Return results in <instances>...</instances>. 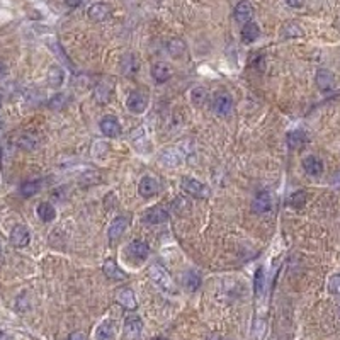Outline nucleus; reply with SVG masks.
Segmentation results:
<instances>
[{"label": "nucleus", "mask_w": 340, "mask_h": 340, "mask_svg": "<svg viewBox=\"0 0 340 340\" xmlns=\"http://www.w3.org/2000/svg\"><path fill=\"white\" fill-rule=\"evenodd\" d=\"M148 274H150V279L153 281V283L158 286L163 293L176 294L177 289H176V284H174L172 277H170V274L163 269L162 266H160V264H153V266H150Z\"/></svg>", "instance_id": "f257e3e1"}, {"label": "nucleus", "mask_w": 340, "mask_h": 340, "mask_svg": "<svg viewBox=\"0 0 340 340\" xmlns=\"http://www.w3.org/2000/svg\"><path fill=\"white\" fill-rule=\"evenodd\" d=\"M148 102H150V99H148V96H146L145 92L135 91V92H131L128 96L126 107H128V111H131V113L141 114V113H145V111H146V107H148Z\"/></svg>", "instance_id": "f03ea898"}, {"label": "nucleus", "mask_w": 340, "mask_h": 340, "mask_svg": "<svg viewBox=\"0 0 340 340\" xmlns=\"http://www.w3.org/2000/svg\"><path fill=\"white\" fill-rule=\"evenodd\" d=\"M182 189L189 196H192V198H198V199L209 198L208 186H204L203 182L196 181V179H184V181H182Z\"/></svg>", "instance_id": "7ed1b4c3"}, {"label": "nucleus", "mask_w": 340, "mask_h": 340, "mask_svg": "<svg viewBox=\"0 0 340 340\" xmlns=\"http://www.w3.org/2000/svg\"><path fill=\"white\" fill-rule=\"evenodd\" d=\"M113 91H114V80L113 78L101 80L99 85L96 87V91H94V99H96L97 104H107L111 99V96H113Z\"/></svg>", "instance_id": "20e7f679"}, {"label": "nucleus", "mask_w": 340, "mask_h": 340, "mask_svg": "<svg viewBox=\"0 0 340 340\" xmlns=\"http://www.w3.org/2000/svg\"><path fill=\"white\" fill-rule=\"evenodd\" d=\"M29 240H31V233H29V230L24 225H17V226L12 228V231H11V243L14 245V247H17V248L28 247Z\"/></svg>", "instance_id": "39448f33"}, {"label": "nucleus", "mask_w": 340, "mask_h": 340, "mask_svg": "<svg viewBox=\"0 0 340 340\" xmlns=\"http://www.w3.org/2000/svg\"><path fill=\"white\" fill-rule=\"evenodd\" d=\"M272 208V199H271V194L267 191H261L257 192V196H255L253 203H252V209L253 213L257 214H264L267 211H271Z\"/></svg>", "instance_id": "423d86ee"}, {"label": "nucleus", "mask_w": 340, "mask_h": 340, "mask_svg": "<svg viewBox=\"0 0 340 340\" xmlns=\"http://www.w3.org/2000/svg\"><path fill=\"white\" fill-rule=\"evenodd\" d=\"M184 158H186V151L182 150V145H181V146H176V148L165 150L160 160H162L167 167H176V165L182 163V160Z\"/></svg>", "instance_id": "0eeeda50"}, {"label": "nucleus", "mask_w": 340, "mask_h": 340, "mask_svg": "<svg viewBox=\"0 0 340 340\" xmlns=\"http://www.w3.org/2000/svg\"><path fill=\"white\" fill-rule=\"evenodd\" d=\"M214 113L218 116H221V118H225L231 113V109H233V99H231L228 94H220V96H216V99H214Z\"/></svg>", "instance_id": "6e6552de"}, {"label": "nucleus", "mask_w": 340, "mask_h": 340, "mask_svg": "<svg viewBox=\"0 0 340 340\" xmlns=\"http://www.w3.org/2000/svg\"><path fill=\"white\" fill-rule=\"evenodd\" d=\"M252 16H253V9H252V6H250V2H247V0H240V2L236 4L235 9H233L235 21L241 22V24L252 21Z\"/></svg>", "instance_id": "1a4fd4ad"}, {"label": "nucleus", "mask_w": 340, "mask_h": 340, "mask_svg": "<svg viewBox=\"0 0 340 340\" xmlns=\"http://www.w3.org/2000/svg\"><path fill=\"white\" fill-rule=\"evenodd\" d=\"M99 128L102 131V135L109 136V138L118 136L121 133V124H119V121L114 118V116H106V118L99 123Z\"/></svg>", "instance_id": "9d476101"}, {"label": "nucleus", "mask_w": 340, "mask_h": 340, "mask_svg": "<svg viewBox=\"0 0 340 340\" xmlns=\"http://www.w3.org/2000/svg\"><path fill=\"white\" fill-rule=\"evenodd\" d=\"M141 330H143V323H141L140 316L131 315L124 320V335H126L128 338H131V340L138 338L141 333Z\"/></svg>", "instance_id": "9b49d317"}, {"label": "nucleus", "mask_w": 340, "mask_h": 340, "mask_svg": "<svg viewBox=\"0 0 340 340\" xmlns=\"http://www.w3.org/2000/svg\"><path fill=\"white\" fill-rule=\"evenodd\" d=\"M303 168H305L306 174H310L313 177H318L323 174V163H321V160L315 155H308L303 158Z\"/></svg>", "instance_id": "f8f14e48"}, {"label": "nucleus", "mask_w": 340, "mask_h": 340, "mask_svg": "<svg viewBox=\"0 0 340 340\" xmlns=\"http://www.w3.org/2000/svg\"><path fill=\"white\" fill-rule=\"evenodd\" d=\"M316 85H318V89L323 92L332 91V89L335 87V77H333L332 71L325 70V68L316 71Z\"/></svg>", "instance_id": "ddd939ff"}, {"label": "nucleus", "mask_w": 340, "mask_h": 340, "mask_svg": "<svg viewBox=\"0 0 340 340\" xmlns=\"http://www.w3.org/2000/svg\"><path fill=\"white\" fill-rule=\"evenodd\" d=\"M109 16H111V7L104 2H97L89 9V17H91L94 22H102L109 19Z\"/></svg>", "instance_id": "4468645a"}, {"label": "nucleus", "mask_w": 340, "mask_h": 340, "mask_svg": "<svg viewBox=\"0 0 340 340\" xmlns=\"http://www.w3.org/2000/svg\"><path fill=\"white\" fill-rule=\"evenodd\" d=\"M138 192H140L141 198H151L158 192V182L153 177H143L138 186Z\"/></svg>", "instance_id": "2eb2a0df"}, {"label": "nucleus", "mask_w": 340, "mask_h": 340, "mask_svg": "<svg viewBox=\"0 0 340 340\" xmlns=\"http://www.w3.org/2000/svg\"><path fill=\"white\" fill-rule=\"evenodd\" d=\"M145 220L151 223V225H158V223H163L168 220V211L162 206H153L150 208L148 211L145 213Z\"/></svg>", "instance_id": "dca6fc26"}, {"label": "nucleus", "mask_w": 340, "mask_h": 340, "mask_svg": "<svg viewBox=\"0 0 340 340\" xmlns=\"http://www.w3.org/2000/svg\"><path fill=\"white\" fill-rule=\"evenodd\" d=\"M128 225H129L128 218H124V216L116 218V220H114L113 223H111V226H109V240H111V241H114V240L121 238L124 231H126Z\"/></svg>", "instance_id": "f3484780"}, {"label": "nucleus", "mask_w": 340, "mask_h": 340, "mask_svg": "<svg viewBox=\"0 0 340 340\" xmlns=\"http://www.w3.org/2000/svg\"><path fill=\"white\" fill-rule=\"evenodd\" d=\"M118 303L123 308H126V310H135L136 308V298H135V293H133L129 288H123L118 291Z\"/></svg>", "instance_id": "a211bd4d"}, {"label": "nucleus", "mask_w": 340, "mask_h": 340, "mask_svg": "<svg viewBox=\"0 0 340 340\" xmlns=\"http://www.w3.org/2000/svg\"><path fill=\"white\" fill-rule=\"evenodd\" d=\"M165 50H167V53L172 58H182L186 55L187 46H186V43L182 41V39L172 38V39H168L167 44H165Z\"/></svg>", "instance_id": "6ab92c4d"}, {"label": "nucleus", "mask_w": 340, "mask_h": 340, "mask_svg": "<svg viewBox=\"0 0 340 340\" xmlns=\"http://www.w3.org/2000/svg\"><path fill=\"white\" fill-rule=\"evenodd\" d=\"M102 271H104V274L113 281H124L128 277L126 272L121 271L119 266L114 261H106L104 266H102Z\"/></svg>", "instance_id": "aec40b11"}, {"label": "nucleus", "mask_w": 340, "mask_h": 340, "mask_svg": "<svg viewBox=\"0 0 340 340\" xmlns=\"http://www.w3.org/2000/svg\"><path fill=\"white\" fill-rule=\"evenodd\" d=\"M151 77H153L156 83H165L172 77V70L165 63H153V66H151Z\"/></svg>", "instance_id": "412c9836"}, {"label": "nucleus", "mask_w": 340, "mask_h": 340, "mask_svg": "<svg viewBox=\"0 0 340 340\" xmlns=\"http://www.w3.org/2000/svg\"><path fill=\"white\" fill-rule=\"evenodd\" d=\"M286 141H288L289 148H301L308 141V136L301 129H293V131H289L288 135H286Z\"/></svg>", "instance_id": "4be33fe9"}, {"label": "nucleus", "mask_w": 340, "mask_h": 340, "mask_svg": "<svg viewBox=\"0 0 340 340\" xmlns=\"http://www.w3.org/2000/svg\"><path fill=\"white\" fill-rule=\"evenodd\" d=\"M63 80H65L63 68H61V66H58V65L50 66V70H48V85L53 87V89H58V87H61Z\"/></svg>", "instance_id": "5701e85b"}, {"label": "nucleus", "mask_w": 340, "mask_h": 340, "mask_svg": "<svg viewBox=\"0 0 340 340\" xmlns=\"http://www.w3.org/2000/svg\"><path fill=\"white\" fill-rule=\"evenodd\" d=\"M259 36H261V29H259V26L255 24L253 21L245 22L243 28H241V39H243V43H253Z\"/></svg>", "instance_id": "b1692460"}, {"label": "nucleus", "mask_w": 340, "mask_h": 340, "mask_svg": "<svg viewBox=\"0 0 340 340\" xmlns=\"http://www.w3.org/2000/svg\"><path fill=\"white\" fill-rule=\"evenodd\" d=\"M128 250H129V253H131L133 257L140 259V261H145V259L150 255V247L145 243V241H141V240L133 241V243L129 245Z\"/></svg>", "instance_id": "393cba45"}, {"label": "nucleus", "mask_w": 340, "mask_h": 340, "mask_svg": "<svg viewBox=\"0 0 340 340\" xmlns=\"http://www.w3.org/2000/svg\"><path fill=\"white\" fill-rule=\"evenodd\" d=\"M97 340H113L114 337V325L111 320H106L102 321L99 325V328H97V333H96Z\"/></svg>", "instance_id": "a878e982"}, {"label": "nucleus", "mask_w": 340, "mask_h": 340, "mask_svg": "<svg viewBox=\"0 0 340 340\" xmlns=\"http://www.w3.org/2000/svg\"><path fill=\"white\" fill-rule=\"evenodd\" d=\"M38 216L41 218V221H44V223H50V221L55 220L56 211H55V208H53V204H50V203L39 204L38 206Z\"/></svg>", "instance_id": "bb28decb"}, {"label": "nucleus", "mask_w": 340, "mask_h": 340, "mask_svg": "<svg viewBox=\"0 0 340 340\" xmlns=\"http://www.w3.org/2000/svg\"><path fill=\"white\" fill-rule=\"evenodd\" d=\"M121 68H123V73L124 75H133L136 73L138 70V63L135 60V56L133 55H126L123 58V63H121Z\"/></svg>", "instance_id": "cd10ccee"}, {"label": "nucleus", "mask_w": 340, "mask_h": 340, "mask_svg": "<svg viewBox=\"0 0 340 340\" xmlns=\"http://www.w3.org/2000/svg\"><path fill=\"white\" fill-rule=\"evenodd\" d=\"M184 283H186L187 289H189V291H196L201 286V276L196 271H189L184 276Z\"/></svg>", "instance_id": "c85d7f7f"}, {"label": "nucleus", "mask_w": 340, "mask_h": 340, "mask_svg": "<svg viewBox=\"0 0 340 340\" xmlns=\"http://www.w3.org/2000/svg\"><path fill=\"white\" fill-rule=\"evenodd\" d=\"M38 191H39V182L38 181H28L21 186V194L24 196V198H31V196H34Z\"/></svg>", "instance_id": "c756f323"}, {"label": "nucleus", "mask_w": 340, "mask_h": 340, "mask_svg": "<svg viewBox=\"0 0 340 340\" xmlns=\"http://www.w3.org/2000/svg\"><path fill=\"white\" fill-rule=\"evenodd\" d=\"M305 203H306V192L305 191H296L294 194H291L289 199H288V204L293 206V208H301Z\"/></svg>", "instance_id": "7c9ffc66"}, {"label": "nucleus", "mask_w": 340, "mask_h": 340, "mask_svg": "<svg viewBox=\"0 0 340 340\" xmlns=\"http://www.w3.org/2000/svg\"><path fill=\"white\" fill-rule=\"evenodd\" d=\"M36 138L33 136V135H29V133H26V135H22L21 138H19V146H22V148H26V150H33V148H36Z\"/></svg>", "instance_id": "2f4dec72"}, {"label": "nucleus", "mask_w": 340, "mask_h": 340, "mask_svg": "<svg viewBox=\"0 0 340 340\" xmlns=\"http://www.w3.org/2000/svg\"><path fill=\"white\" fill-rule=\"evenodd\" d=\"M191 99H192V102H194V104H203L204 102V99H206V91L203 87H194L191 91Z\"/></svg>", "instance_id": "473e14b6"}, {"label": "nucleus", "mask_w": 340, "mask_h": 340, "mask_svg": "<svg viewBox=\"0 0 340 340\" xmlns=\"http://www.w3.org/2000/svg\"><path fill=\"white\" fill-rule=\"evenodd\" d=\"M262 288H264V271L257 269V272H255V279H253V289H255V294H257V296H261Z\"/></svg>", "instance_id": "72a5a7b5"}, {"label": "nucleus", "mask_w": 340, "mask_h": 340, "mask_svg": "<svg viewBox=\"0 0 340 340\" xmlns=\"http://www.w3.org/2000/svg\"><path fill=\"white\" fill-rule=\"evenodd\" d=\"M283 34H284V38H298V36L303 34V31L299 29L296 24H288L283 29Z\"/></svg>", "instance_id": "f704fd0d"}, {"label": "nucleus", "mask_w": 340, "mask_h": 340, "mask_svg": "<svg viewBox=\"0 0 340 340\" xmlns=\"http://www.w3.org/2000/svg\"><path fill=\"white\" fill-rule=\"evenodd\" d=\"M328 289L332 294H337V296H340V274H335L330 277L328 281Z\"/></svg>", "instance_id": "c9c22d12"}, {"label": "nucleus", "mask_w": 340, "mask_h": 340, "mask_svg": "<svg viewBox=\"0 0 340 340\" xmlns=\"http://www.w3.org/2000/svg\"><path fill=\"white\" fill-rule=\"evenodd\" d=\"M63 102H65V96L63 94H58V96H55L50 101V107H53V109H60V107H63Z\"/></svg>", "instance_id": "e433bc0d"}, {"label": "nucleus", "mask_w": 340, "mask_h": 340, "mask_svg": "<svg viewBox=\"0 0 340 340\" xmlns=\"http://www.w3.org/2000/svg\"><path fill=\"white\" fill-rule=\"evenodd\" d=\"M264 332H266V323H264L262 320H259L257 323H255V326H253L255 338H257V340H261V338H262V335H264Z\"/></svg>", "instance_id": "4c0bfd02"}, {"label": "nucleus", "mask_w": 340, "mask_h": 340, "mask_svg": "<svg viewBox=\"0 0 340 340\" xmlns=\"http://www.w3.org/2000/svg\"><path fill=\"white\" fill-rule=\"evenodd\" d=\"M68 340H89V338L83 332H73L68 335Z\"/></svg>", "instance_id": "58836bf2"}, {"label": "nucleus", "mask_w": 340, "mask_h": 340, "mask_svg": "<svg viewBox=\"0 0 340 340\" xmlns=\"http://www.w3.org/2000/svg\"><path fill=\"white\" fill-rule=\"evenodd\" d=\"M286 4H288L289 7H293V9H299V7H303V4H305V0H284Z\"/></svg>", "instance_id": "ea45409f"}, {"label": "nucleus", "mask_w": 340, "mask_h": 340, "mask_svg": "<svg viewBox=\"0 0 340 340\" xmlns=\"http://www.w3.org/2000/svg\"><path fill=\"white\" fill-rule=\"evenodd\" d=\"M65 2H66V6H68V7H78L80 4L83 2V0H65Z\"/></svg>", "instance_id": "a19ab883"}, {"label": "nucleus", "mask_w": 340, "mask_h": 340, "mask_svg": "<svg viewBox=\"0 0 340 340\" xmlns=\"http://www.w3.org/2000/svg\"><path fill=\"white\" fill-rule=\"evenodd\" d=\"M6 75H7V66H6V63H2V61H0V80H4Z\"/></svg>", "instance_id": "79ce46f5"}, {"label": "nucleus", "mask_w": 340, "mask_h": 340, "mask_svg": "<svg viewBox=\"0 0 340 340\" xmlns=\"http://www.w3.org/2000/svg\"><path fill=\"white\" fill-rule=\"evenodd\" d=\"M0 340H11V338H9L4 332H0Z\"/></svg>", "instance_id": "37998d69"}, {"label": "nucleus", "mask_w": 340, "mask_h": 340, "mask_svg": "<svg viewBox=\"0 0 340 340\" xmlns=\"http://www.w3.org/2000/svg\"><path fill=\"white\" fill-rule=\"evenodd\" d=\"M0 107H2V96H0Z\"/></svg>", "instance_id": "c03bdc74"}, {"label": "nucleus", "mask_w": 340, "mask_h": 340, "mask_svg": "<svg viewBox=\"0 0 340 340\" xmlns=\"http://www.w3.org/2000/svg\"><path fill=\"white\" fill-rule=\"evenodd\" d=\"M338 311H340V308H338Z\"/></svg>", "instance_id": "a18cd8bd"}]
</instances>
